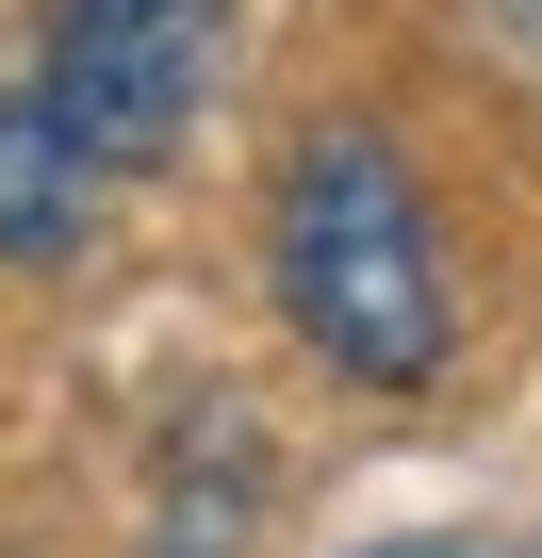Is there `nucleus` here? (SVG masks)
Returning <instances> with one entry per match:
<instances>
[{"instance_id": "1", "label": "nucleus", "mask_w": 542, "mask_h": 558, "mask_svg": "<svg viewBox=\"0 0 542 558\" xmlns=\"http://www.w3.org/2000/svg\"><path fill=\"white\" fill-rule=\"evenodd\" d=\"M280 313L362 395L444 378V345H460L444 230H427V181L395 165V132H297V165H280Z\"/></svg>"}, {"instance_id": "2", "label": "nucleus", "mask_w": 542, "mask_h": 558, "mask_svg": "<svg viewBox=\"0 0 542 558\" xmlns=\"http://www.w3.org/2000/svg\"><path fill=\"white\" fill-rule=\"evenodd\" d=\"M214 50H230V0H50V66H34V99L83 132L99 181H148V165L197 132Z\"/></svg>"}, {"instance_id": "3", "label": "nucleus", "mask_w": 542, "mask_h": 558, "mask_svg": "<svg viewBox=\"0 0 542 558\" xmlns=\"http://www.w3.org/2000/svg\"><path fill=\"white\" fill-rule=\"evenodd\" d=\"M99 246V165L83 132L34 99V83H0V263H83Z\"/></svg>"}]
</instances>
